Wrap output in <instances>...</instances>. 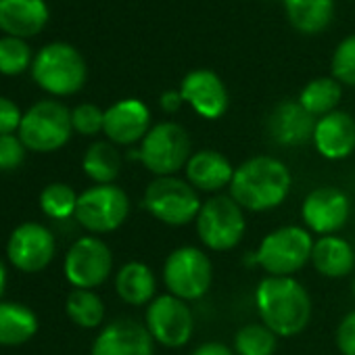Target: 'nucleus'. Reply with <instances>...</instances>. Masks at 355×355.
I'll list each match as a JSON object with an SVG mask.
<instances>
[{
  "instance_id": "19",
  "label": "nucleus",
  "mask_w": 355,
  "mask_h": 355,
  "mask_svg": "<svg viewBox=\"0 0 355 355\" xmlns=\"http://www.w3.org/2000/svg\"><path fill=\"white\" fill-rule=\"evenodd\" d=\"M315 121L299 101H282L268 115V134L278 146L295 148L311 142Z\"/></svg>"
},
{
  "instance_id": "33",
  "label": "nucleus",
  "mask_w": 355,
  "mask_h": 355,
  "mask_svg": "<svg viewBox=\"0 0 355 355\" xmlns=\"http://www.w3.org/2000/svg\"><path fill=\"white\" fill-rule=\"evenodd\" d=\"M71 125L82 136H96L105 128V111L92 103H82L71 111Z\"/></svg>"
},
{
  "instance_id": "21",
  "label": "nucleus",
  "mask_w": 355,
  "mask_h": 355,
  "mask_svg": "<svg viewBox=\"0 0 355 355\" xmlns=\"http://www.w3.org/2000/svg\"><path fill=\"white\" fill-rule=\"evenodd\" d=\"M49 7L44 0H0V30L13 38H30L44 30Z\"/></svg>"
},
{
  "instance_id": "26",
  "label": "nucleus",
  "mask_w": 355,
  "mask_h": 355,
  "mask_svg": "<svg viewBox=\"0 0 355 355\" xmlns=\"http://www.w3.org/2000/svg\"><path fill=\"white\" fill-rule=\"evenodd\" d=\"M121 153L109 140L92 142L82 159V169L94 184H115L121 173Z\"/></svg>"
},
{
  "instance_id": "7",
  "label": "nucleus",
  "mask_w": 355,
  "mask_h": 355,
  "mask_svg": "<svg viewBox=\"0 0 355 355\" xmlns=\"http://www.w3.org/2000/svg\"><path fill=\"white\" fill-rule=\"evenodd\" d=\"M32 78L42 90L55 96H69L86 84L88 67L78 49L67 42H53L36 55Z\"/></svg>"
},
{
  "instance_id": "24",
  "label": "nucleus",
  "mask_w": 355,
  "mask_h": 355,
  "mask_svg": "<svg viewBox=\"0 0 355 355\" xmlns=\"http://www.w3.org/2000/svg\"><path fill=\"white\" fill-rule=\"evenodd\" d=\"M288 24L307 36L322 34L334 19V0H284Z\"/></svg>"
},
{
  "instance_id": "12",
  "label": "nucleus",
  "mask_w": 355,
  "mask_h": 355,
  "mask_svg": "<svg viewBox=\"0 0 355 355\" xmlns=\"http://www.w3.org/2000/svg\"><path fill=\"white\" fill-rule=\"evenodd\" d=\"M63 270L69 284L94 291L111 276L113 253L98 236H82L69 247Z\"/></svg>"
},
{
  "instance_id": "15",
  "label": "nucleus",
  "mask_w": 355,
  "mask_h": 355,
  "mask_svg": "<svg viewBox=\"0 0 355 355\" xmlns=\"http://www.w3.org/2000/svg\"><path fill=\"white\" fill-rule=\"evenodd\" d=\"M184 103L203 119H220L228 111L230 94L224 80L211 69H193L180 84Z\"/></svg>"
},
{
  "instance_id": "16",
  "label": "nucleus",
  "mask_w": 355,
  "mask_h": 355,
  "mask_svg": "<svg viewBox=\"0 0 355 355\" xmlns=\"http://www.w3.org/2000/svg\"><path fill=\"white\" fill-rule=\"evenodd\" d=\"M92 355H155V340L144 322L117 318L103 326L92 343Z\"/></svg>"
},
{
  "instance_id": "23",
  "label": "nucleus",
  "mask_w": 355,
  "mask_h": 355,
  "mask_svg": "<svg viewBox=\"0 0 355 355\" xmlns=\"http://www.w3.org/2000/svg\"><path fill=\"white\" fill-rule=\"evenodd\" d=\"M115 293L128 305L142 307L157 297V278L144 261H128L115 274Z\"/></svg>"
},
{
  "instance_id": "25",
  "label": "nucleus",
  "mask_w": 355,
  "mask_h": 355,
  "mask_svg": "<svg viewBox=\"0 0 355 355\" xmlns=\"http://www.w3.org/2000/svg\"><path fill=\"white\" fill-rule=\"evenodd\" d=\"M38 332L36 313L13 301H0V345L15 347L28 343Z\"/></svg>"
},
{
  "instance_id": "10",
  "label": "nucleus",
  "mask_w": 355,
  "mask_h": 355,
  "mask_svg": "<svg viewBox=\"0 0 355 355\" xmlns=\"http://www.w3.org/2000/svg\"><path fill=\"white\" fill-rule=\"evenodd\" d=\"M130 216V197L117 184H96L78 199L76 220L92 234H107L123 226Z\"/></svg>"
},
{
  "instance_id": "13",
  "label": "nucleus",
  "mask_w": 355,
  "mask_h": 355,
  "mask_svg": "<svg viewBox=\"0 0 355 355\" xmlns=\"http://www.w3.org/2000/svg\"><path fill=\"white\" fill-rule=\"evenodd\" d=\"M351 218V201L336 187H318L309 191L301 203L303 226L318 236L338 234Z\"/></svg>"
},
{
  "instance_id": "11",
  "label": "nucleus",
  "mask_w": 355,
  "mask_h": 355,
  "mask_svg": "<svg viewBox=\"0 0 355 355\" xmlns=\"http://www.w3.org/2000/svg\"><path fill=\"white\" fill-rule=\"evenodd\" d=\"M144 326L155 343L167 349H180L193 338L195 313L189 301H182L165 293V295H157L146 305Z\"/></svg>"
},
{
  "instance_id": "38",
  "label": "nucleus",
  "mask_w": 355,
  "mask_h": 355,
  "mask_svg": "<svg viewBox=\"0 0 355 355\" xmlns=\"http://www.w3.org/2000/svg\"><path fill=\"white\" fill-rule=\"evenodd\" d=\"M161 103V109L165 113H175V111H180V107L184 105V98L180 94V90H165L159 98Z\"/></svg>"
},
{
  "instance_id": "4",
  "label": "nucleus",
  "mask_w": 355,
  "mask_h": 355,
  "mask_svg": "<svg viewBox=\"0 0 355 355\" xmlns=\"http://www.w3.org/2000/svg\"><path fill=\"white\" fill-rule=\"evenodd\" d=\"M313 243L305 226H280L259 241L253 259L268 276H295L311 261Z\"/></svg>"
},
{
  "instance_id": "34",
  "label": "nucleus",
  "mask_w": 355,
  "mask_h": 355,
  "mask_svg": "<svg viewBox=\"0 0 355 355\" xmlns=\"http://www.w3.org/2000/svg\"><path fill=\"white\" fill-rule=\"evenodd\" d=\"M26 159V144L19 136H0V171H13Z\"/></svg>"
},
{
  "instance_id": "41",
  "label": "nucleus",
  "mask_w": 355,
  "mask_h": 355,
  "mask_svg": "<svg viewBox=\"0 0 355 355\" xmlns=\"http://www.w3.org/2000/svg\"><path fill=\"white\" fill-rule=\"evenodd\" d=\"M282 3H284V0H282Z\"/></svg>"
},
{
  "instance_id": "27",
  "label": "nucleus",
  "mask_w": 355,
  "mask_h": 355,
  "mask_svg": "<svg viewBox=\"0 0 355 355\" xmlns=\"http://www.w3.org/2000/svg\"><path fill=\"white\" fill-rule=\"evenodd\" d=\"M343 96V84L336 82L332 76L330 78H313L311 82H307L303 86V90L299 92V103L301 107L311 113L315 119L336 111L338 103Z\"/></svg>"
},
{
  "instance_id": "6",
  "label": "nucleus",
  "mask_w": 355,
  "mask_h": 355,
  "mask_svg": "<svg viewBox=\"0 0 355 355\" xmlns=\"http://www.w3.org/2000/svg\"><path fill=\"white\" fill-rule=\"evenodd\" d=\"M138 150V161L155 175H178L184 171L193 146L189 132L175 121H159L142 138Z\"/></svg>"
},
{
  "instance_id": "31",
  "label": "nucleus",
  "mask_w": 355,
  "mask_h": 355,
  "mask_svg": "<svg viewBox=\"0 0 355 355\" xmlns=\"http://www.w3.org/2000/svg\"><path fill=\"white\" fill-rule=\"evenodd\" d=\"M32 61V51L24 38L5 36L0 38V73L19 76L28 69Z\"/></svg>"
},
{
  "instance_id": "3",
  "label": "nucleus",
  "mask_w": 355,
  "mask_h": 355,
  "mask_svg": "<svg viewBox=\"0 0 355 355\" xmlns=\"http://www.w3.org/2000/svg\"><path fill=\"white\" fill-rule=\"evenodd\" d=\"M142 207L161 224L178 228L197 220L203 201L201 193L187 178L163 175L153 178L142 195Z\"/></svg>"
},
{
  "instance_id": "2",
  "label": "nucleus",
  "mask_w": 355,
  "mask_h": 355,
  "mask_svg": "<svg viewBox=\"0 0 355 355\" xmlns=\"http://www.w3.org/2000/svg\"><path fill=\"white\" fill-rule=\"evenodd\" d=\"M259 320L280 338L301 334L311 320V297L295 276H266L255 288Z\"/></svg>"
},
{
  "instance_id": "32",
  "label": "nucleus",
  "mask_w": 355,
  "mask_h": 355,
  "mask_svg": "<svg viewBox=\"0 0 355 355\" xmlns=\"http://www.w3.org/2000/svg\"><path fill=\"white\" fill-rule=\"evenodd\" d=\"M332 78L345 86H355V34L343 38L332 53Z\"/></svg>"
},
{
  "instance_id": "20",
  "label": "nucleus",
  "mask_w": 355,
  "mask_h": 355,
  "mask_svg": "<svg viewBox=\"0 0 355 355\" xmlns=\"http://www.w3.org/2000/svg\"><path fill=\"white\" fill-rule=\"evenodd\" d=\"M311 144L320 157L343 161L355 150V119L347 111H332L315 121Z\"/></svg>"
},
{
  "instance_id": "28",
  "label": "nucleus",
  "mask_w": 355,
  "mask_h": 355,
  "mask_svg": "<svg viewBox=\"0 0 355 355\" xmlns=\"http://www.w3.org/2000/svg\"><path fill=\"white\" fill-rule=\"evenodd\" d=\"M65 311L80 328H96L105 320V303L90 288H73L65 301Z\"/></svg>"
},
{
  "instance_id": "37",
  "label": "nucleus",
  "mask_w": 355,
  "mask_h": 355,
  "mask_svg": "<svg viewBox=\"0 0 355 355\" xmlns=\"http://www.w3.org/2000/svg\"><path fill=\"white\" fill-rule=\"evenodd\" d=\"M191 355H236L232 347L220 343V340H207L203 345H199Z\"/></svg>"
},
{
  "instance_id": "8",
  "label": "nucleus",
  "mask_w": 355,
  "mask_h": 355,
  "mask_svg": "<svg viewBox=\"0 0 355 355\" xmlns=\"http://www.w3.org/2000/svg\"><path fill=\"white\" fill-rule=\"evenodd\" d=\"M195 228L205 249L216 253L232 251L243 243L247 232L245 209L230 195H214L203 201Z\"/></svg>"
},
{
  "instance_id": "17",
  "label": "nucleus",
  "mask_w": 355,
  "mask_h": 355,
  "mask_svg": "<svg viewBox=\"0 0 355 355\" xmlns=\"http://www.w3.org/2000/svg\"><path fill=\"white\" fill-rule=\"evenodd\" d=\"M153 128L150 109L140 98H121L105 109V136L119 146L140 144Z\"/></svg>"
},
{
  "instance_id": "14",
  "label": "nucleus",
  "mask_w": 355,
  "mask_h": 355,
  "mask_svg": "<svg viewBox=\"0 0 355 355\" xmlns=\"http://www.w3.org/2000/svg\"><path fill=\"white\" fill-rule=\"evenodd\" d=\"M55 249L57 245L53 232L36 222L17 226L7 243V255L11 263L28 274L42 272L53 261Z\"/></svg>"
},
{
  "instance_id": "29",
  "label": "nucleus",
  "mask_w": 355,
  "mask_h": 355,
  "mask_svg": "<svg viewBox=\"0 0 355 355\" xmlns=\"http://www.w3.org/2000/svg\"><path fill=\"white\" fill-rule=\"evenodd\" d=\"M278 336L263 322H249L234 332L232 349L236 355H274Z\"/></svg>"
},
{
  "instance_id": "36",
  "label": "nucleus",
  "mask_w": 355,
  "mask_h": 355,
  "mask_svg": "<svg viewBox=\"0 0 355 355\" xmlns=\"http://www.w3.org/2000/svg\"><path fill=\"white\" fill-rule=\"evenodd\" d=\"M21 119H24V115H21L19 107L11 98L0 96V136H9L15 130L19 132Z\"/></svg>"
},
{
  "instance_id": "18",
  "label": "nucleus",
  "mask_w": 355,
  "mask_h": 355,
  "mask_svg": "<svg viewBox=\"0 0 355 355\" xmlns=\"http://www.w3.org/2000/svg\"><path fill=\"white\" fill-rule=\"evenodd\" d=\"M234 169L236 167L224 153L216 148H199L193 150L184 167V173L191 187H195L199 193L214 197V195H222L224 189H230Z\"/></svg>"
},
{
  "instance_id": "35",
  "label": "nucleus",
  "mask_w": 355,
  "mask_h": 355,
  "mask_svg": "<svg viewBox=\"0 0 355 355\" xmlns=\"http://www.w3.org/2000/svg\"><path fill=\"white\" fill-rule=\"evenodd\" d=\"M334 343L340 355H355V309L345 313L336 326Z\"/></svg>"
},
{
  "instance_id": "40",
  "label": "nucleus",
  "mask_w": 355,
  "mask_h": 355,
  "mask_svg": "<svg viewBox=\"0 0 355 355\" xmlns=\"http://www.w3.org/2000/svg\"><path fill=\"white\" fill-rule=\"evenodd\" d=\"M351 293H353V299H355V276H353V284H351Z\"/></svg>"
},
{
  "instance_id": "1",
  "label": "nucleus",
  "mask_w": 355,
  "mask_h": 355,
  "mask_svg": "<svg viewBox=\"0 0 355 355\" xmlns=\"http://www.w3.org/2000/svg\"><path fill=\"white\" fill-rule=\"evenodd\" d=\"M293 189L288 165L272 155H255L234 169L230 197L253 214H263L280 207Z\"/></svg>"
},
{
  "instance_id": "30",
  "label": "nucleus",
  "mask_w": 355,
  "mask_h": 355,
  "mask_svg": "<svg viewBox=\"0 0 355 355\" xmlns=\"http://www.w3.org/2000/svg\"><path fill=\"white\" fill-rule=\"evenodd\" d=\"M80 195L63 182H53L40 193V207L53 220H67L76 216Z\"/></svg>"
},
{
  "instance_id": "5",
  "label": "nucleus",
  "mask_w": 355,
  "mask_h": 355,
  "mask_svg": "<svg viewBox=\"0 0 355 355\" xmlns=\"http://www.w3.org/2000/svg\"><path fill=\"white\" fill-rule=\"evenodd\" d=\"M161 276L169 295L191 303L209 293L214 284V263L201 247L182 245L165 257Z\"/></svg>"
},
{
  "instance_id": "39",
  "label": "nucleus",
  "mask_w": 355,
  "mask_h": 355,
  "mask_svg": "<svg viewBox=\"0 0 355 355\" xmlns=\"http://www.w3.org/2000/svg\"><path fill=\"white\" fill-rule=\"evenodd\" d=\"M5 286H7V270H5L3 261H0V297L5 293Z\"/></svg>"
},
{
  "instance_id": "22",
  "label": "nucleus",
  "mask_w": 355,
  "mask_h": 355,
  "mask_svg": "<svg viewBox=\"0 0 355 355\" xmlns=\"http://www.w3.org/2000/svg\"><path fill=\"white\" fill-rule=\"evenodd\" d=\"M313 270L324 278H345L355 268V251L353 245L336 234L320 236L311 249Z\"/></svg>"
},
{
  "instance_id": "9",
  "label": "nucleus",
  "mask_w": 355,
  "mask_h": 355,
  "mask_svg": "<svg viewBox=\"0 0 355 355\" xmlns=\"http://www.w3.org/2000/svg\"><path fill=\"white\" fill-rule=\"evenodd\" d=\"M71 111L57 101H40L28 109L19 125V138L28 150L53 153L71 138Z\"/></svg>"
}]
</instances>
